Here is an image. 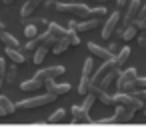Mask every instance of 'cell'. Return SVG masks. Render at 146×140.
<instances>
[{"instance_id":"cell-8","label":"cell","mask_w":146,"mask_h":140,"mask_svg":"<svg viewBox=\"0 0 146 140\" xmlns=\"http://www.w3.org/2000/svg\"><path fill=\"white\" fill-rule=\"evenodd\" d=\"M136 112H132V110H128V108H124V106H116V112H114V116H110L108 118V122L110 124H120V122H130L132 120V116H134Z\"/></svg>"},{"instance_id":"cell-25","label":"cell","mask_w":146,"mask_h":140,"mask_svg":"<svg viewBox=\"0 0 146 140\" xmlns=\"http://www.w3.org/2000/svg\"><path fill=\"white\" fill-rule=\"evenodd\" d=\"M36 26L38 24H32V22H26V26H24V36L30 40V38H36L38 36V32H36Z\"/></svg>"},{"instance_id":"cell-22","label":"cell","mask_w":146,"mask_h":140,"mask_svg":"<svg viewBox=\"0 0 146 140\" xmlns=\"http://www.w3.org/2000/svg\"><path fill=\"white\" fill-rule=\"evenodd\" d=\"M0 106L6 110V114H14V112L18 110V106H16V104H12L8 96H0Z\"/></svg>"},{"instance_id":"cell-19","label":"cell","mask_w":146,"mask_h":140,"mask_svg":"<svg viewBox=\"0 0 146 140\" xmlns=\"http://www.w3.org/2000/svg\"><path fill=\"white\" fill-rule=\"evenodd\" d=\"M114 58H116V62H118V68H122V66H124V62L130 58V46H122Z\"/></svg>"},{"instance_id":"cell-34","label":"cell","mask_w":146,"mask_h":140,"mask_svg":"<svg viewBox=\"0 0 146 140\" xmlns=\"http://www.w3.org/2000/svg\"><path fill=\"white\" fill-rule=\"evenodd\" d=\"M138 46L146 52V36H140V38H138Z\"/></svg>"},{"instance_id":"cell-41","label":"cell","mask_w":146,"mask_h":140,"mask_svg":"<svg viewBox=\"0 0 146 140\" xmlns=\"http://www.w3.org/2000/svg\"><path fill=\"white\" fill-rule=\"evenodd\" d=\"M144 116H146V112H144Z\"/></svg>"},{"instance_id":"cell-23","label":"cell","mask_w":146,"mask_h":140,"mask_svg":"<svg viewBox=\"0 0 146 140\" xmlns=\"http://www.w3.org/2000/svg\"><path fill=\"white\" fill-rule=\"evenodd\" d=\"M0 42H2L4 46H12V48H20V42L12 36V34H8V32H4L2 36H0Z\"/></svg>"},{"instance_id":"cell-32","label":"cell","mask_w":146,"mask_h":140,"mask_svg":"<svg viewBox=\"0 0 146 140\" xmlns=\"http://www.w3.org/2000/svg\"><path fill=\"white\" fill-rule=\"evenodd\" d=\"M130 94H134L136 98H140V100H146V88H138V90H132Z\"/></svg>"},{"instance_id":"cell-27","label":"cell","mask_w":146,"mask_h":140,"mask_svg":"<svg viewBox=\"0 0 146 140\" xmlns=\"http://www.w3.org/2000/svg\"><path fill=\"white\" fill-rule=\"evenodd\" d=\"M92 70H94V64H92V58H88L84 62V70H82V78H92Z\"/></svg>"},{"instance_id":"cell-15","label":"cell","mask_w":146,"mask_h":140,"mask_svg":"<svg viewBox=\"0 0 146 140\" xmlns=\"http://www.w3.org/2000/svg\"><path fill=\"white\" fill-rule=\"evenodd\" d=\"M4 54H6V58H8L10 62H14V64H22V62L26 60V58L22 56V52H20L18 48H12V46H6Z\"/></svg>"},{"instance_id":"cell-38","label":"cell","mask_w":146,"mask_h":140,"mask_svg":"<svg viewBox=\"0 0 146 140\" xmlns=\"http://www.w3.org/2000/svg\"><path fill=\"white\" fill-rule=\"evenodd\" d=\"M2 34H4V24L0 22V36H2Z\"/></svg>"},{"instance_id":"cell-29","label":"cell","mask_w":146,"mask_h":140,"mask_svg":"<svg viewBox=\"0 0 146 140\" xmlns=\"http://www.w3.org/2000/svg\"><path fill=\"white\" fill-rule=\"evenodd\" d=\"M106 16V8L98 6V8H90V18H102Z\"/></svg>"},{"instance_id":"cell-2","label":"cell","mask_w":146,"mask_h":140,"mask_svg":"<svg viewBox=\"0 0 146 140\" xmlns=\"http://www.w3.org/2000/svg\"><path fill=\"white\" fill-rule=\"evenodd\" d=\"M114 104L118 106H124V108H128V110H132V112H138V110H142V106H144V100H140V98H136L134 94H130V92H118L116 96H114Z\"/></svg>"},{"instance_id":"cell-37","label":"cell","mask_w":146,"mask_h":140,"mask_svg":"<svg viewBox=\"0 0 146 140\" xmlns=\"http://www.w3.org/2000/svg\"><path fill=\"white\" fill-rule=\"evenodd\" d=\"M116 2H118V8H124V6H126V2H128V0H116Z\"/></svg>"},{"instance_id":"cell-20","label":"cell","mask_w":146,"mask_h":140,"mask_svg":"<svg viewBox=\"0 0 146 140\" xmlns=\"http://www.w3.org/2000/svg\"><path fill=\"white\" fill-rule=\"evenodd\" d=\"M64 120H66V112L60 108V110L52 112V114L48 116V120H46V122H48V124H60V122H64Z\"/></svg>"},{"instance_id":"cell-35","label":"cell","mask_w":146,"mask_h":140,"mask_svg":"<svg viewBox=\"0 0 146 140\" xmlns=\"http://www.w3.org/2000/svg\"><path fill=\"white\" fill-rule=\"evenodd\" d=\"M74 2H98V4H104V2H110V0H74Z\"/></svg>"},{"instance_id":"cell-26","label":"cell","mask_w":146,"mask_h":140,"mask_svg":"<svg viewBox=\"0 0 146 140\" xmlns=\"http://www.w3.org/2000/svg\"><path fill=\"white\" fill-rule=\"evenodd\" d=\"M66 36H68V40H70V44H72V46H78V44L82 42V40H80V36H78V32H76V30H72V28H68V30H66Z\"/></svg>"},{"instance_id":"cell-36","label":"cell","mask_w":146,"mask_h":140,"mask_svg":"<svg viewBox=\"0 0 146 140\" xmlns=\"http://www.w3.org/2000/svg\"><path fill=\"white\" fill-rule=\"evenodd\" d=\"M116 50H118V44H116V42H112V44H110V52H112V54H114V52H116Z\"/></svg>"},{"instance_id":"cell-11","label":"cell","mask_w":146,"mask_h":140,"mask_svg":"<svg viewBox=\"0 0 146 140\" xmlns=\"http://www.w3.org/2000/svg\"><path fill=\"white\" fill-rule=\"evenodd\" d=\"M70 114H72V122L74 124H88V122H92L88 110L82 108V106H72L70 108Z\"/></svg>"},{"instance_id":"cell-24","label":"cell","mask_w":146,"mask_h":140,"mask_svg":"<svg viewBox=\"0 0 146 140\" xmlns=\"http://www.w3.org/2000/svg\"><path fill=\"white\" fill-rule=\"evenodd\" d=\"M48 48H50V46H40V48L34 50V64H42V62H44V58H46V54H48Z\"/></svg>"},{"instance_id":"cell-13","label":"cell","mask_w":146,"mask_h":140,"mask_svg":"<svg viewBox=\"0 0 146 140\" xmlns=\"http://www.w3.org/2000/svg\"><path fill=\"white\" fill-rule=\"evenodd\" d=\"M86 46H88V50H90V54H92V56H98V58H102V60H108V58H112V56H114V54L110 52V48H102V46L92 44V42H88Z\"/></svg>"},{"instance_id":"cell-33","label":"cell","mask_w":146,"mask_h":140,"mask_svg":"<svg viewBox=\"0 0 146 140\" xmlns=\"http://www.w3.org/2000/svg\"><path fill=\"white\" fill-rule=\"evenodd\" d=\"M44 10H46V12L56 10V0H46V2H44Z\"/></svg>"},{"instance_id":"cell-4","label":"cell","mask_w":146,"mask_h":140,"mask_svg":"<svg viewBox=\"0 0 146 140\" xmlns=\"http://www.w3.org/2000/svg\"><path fill=\"white\" fill-rule=\"evenodd\" d=\"M136 78H138L136 68H126V70H122V72L118 74V78H116L118 90H120V92H130V86H132V82H134Z\"/></svg>"},{"instance_id":"cell-9","label":"cell","mask_w":146,"mask_h":140,"mask_svg":"<svg viewBox=\"0 0 146 140\" xmlns=\"http://www.w3.org/2000/svg\"><path fill=\"white\" fill-rule=\"evenodd\" d=\"M140 8H142L140 0H130V2H128V8H126V14H124V20H122V26H120V28H124V26L132 24V20L138 16Z\"/></svg>"},{"instance_id":"cell-12","label":"cell","mask_w":146,"mask_h":140,"mask_svg":"<svg viewBox=\"0 0 146 140\" xmlns=\"http://www.w3.org/2000/svg\"><path fill=\"white\" fill-rule=\"evenodd\" d=\"M44 88H46V92L60 96V94L70 92V88H72V86H70V84H56L54 80H46V82H44Z\"/></svg>"},{"instance_id":"cell-30","label":"cell","mask_w":146,"mask_h":140,"mask_svg":"<svg viewBox=\"0 0 146 140\" xmlns=\"http://www.w3.org/2000/svg\"><path fill=\"white\" fill-rule=\"evenodd\" d=\"M138 88H146V78L138 76V78L132 82V86H130V92H132V90H138Z\"/></svg>"},{"instance_id":"cell-3","label":"cell","mask_w":146,"mask_h":140,"mask_svg":"<svg viewBox=\"0 0 146 140\" xmlns=\"http://www.w3.org/2000/svg\"><path fill=\"white\" fill-rule=\"evenodd\" d=\"M54 98H56V94L46 92V94H42V96H32V98H26V100L18 102L16 106H18V110H32V108H40V106H46V104L54 102Z\"/></svg>"},{"instance_id":"cell-39","label":"cell","mask_w":146,"mask_h":140,"mask_svg":"<svg viewBox=\"0 0 146 140\" xmlns=\"http://www.w3.org/2000/svg\"><path fill=\"white\" fill-rule=\"evenodd\" d=\"M0 116H6V110H4L2 106H0Z\"/></svg>"},{"instance_id":"cell-10","label":"cell","mask_w":146,"mask_h":140,"mask_svg":"<svg viewBox=\"0 0 146 140\" xmlns=\"http://www.w3.org/2000/svg\"><path fill=\"white\" fill-rule=\"evenodd\" d=\"M66 70H64V66H50V68H44V70H38L34 76L38 78V80H42V82H46V80H54L56 76H60V74H64Z\"/></svg>"},{"instance_id":"cell-1","label":"cell","mask_w":146,"mask_h":140,"mask_svg":"<svg viewBox=\"0 0 146 140\" xmlns=\"http://www.w3.org/2000/svg\"><path fill=\"white\" fill-rule=\"evenodd\" d=\"M56 12L70 14V16H74V18H90V8L84 6L82 2H72V4L56 2Z\"/></svg>"},{"instance_id":"cell-7","label":"cell","mask_w":146,"mask_h":140,"mask_svg":"<svg viewBox=\"0 0 146 140\" xmlns=\"http://www.w3.org/2000/svg\"><path fill=\"white\" fill-rule=\"evenodd\" d=\"M70 26L68 28H72V30H76L78 34L80 32H88V30H94L100 22H98V18H84L82 22H76V20H72V22H68Z\"/></svg>"},{"instance_id":"cell-18","label":"cell","mask_w":146,"mask_h":140,"mask_svg":"<svg viewBox=\"0 0 146 140\" xmlns=\"http://www.w3.org/2000/svg\"><path fill=\"white\" fill-rule=\"evenodd\" d=\"M36 88H44V82L42 80H38L36 76L34 78H30V80H24L22 84H20V90H36Z\"/></svg>"},{"instance_id":"cell-16","label":"cell","mask_w":146,"mask_h":140,"mask_svg":"<svg viewBox=\"0 0 146 140\" xmlns=\"http://www.w3.org/2000/svg\"><path fill=\"white\" fill-rule=\"evenodd\" d=\"M42 2H44V0H26L24 6H22V10H20V16H22V18H28V14H32L34 8L40 6Z\"/></svg>"},{"instance_id":"cell-17","label":"cell","mask_w":146,"mask_h":140,"mask_svg":"<svg viewBox=\"0 0 146 140\" xmlns=\"http://www.w3.org/2000/svg\"><path fill=\"white\" fill-rule=\"evenodd\" d=\"M70 46H72V44H70L68 36L64 34V36H62L60 40H56V42H54V46H52V52H54V54H62V52H66V50H68Z\"/></svg>"},{"instance_id":"cell-21","label":"cell","mask_w":146,"mask_h":140,"mask_svg":"<svg viewBox=\"0 0 146 140\" xmlns=\"http://www.w3.org/2000/svg\"><path fill=\"white\" fill-rule=\"evenodd\" d=\"M132 22L138 26V30H146V6H142V8H140L138 16H136Z\"/></svg>"},{"instance_id":"cell-6","label":"cell","mask_w":146,"mask_h":140,"mask_svg":"<svg viewBox=\"0 0 146 140\" xmlns=\"http://www.w3.org/2000/svg\"><path fill=\"white\" fill-rule=\"evenodd\" d=\"M118 24H120V12H112V14L108 16V20L104 22V26H102V38L108 40V38L114 34V30H116Z\"/></svg>"},{"instance_id":"cell-5","label":"cell","mask_w":146,"mask_h":140,"mask_svg":"<svg viewBox=\"0 0 146 140\" xmlns=\"http://www.w3.org/2000/svg\"><path fill=\"white\" fill-rule=\"evenodd\" d=\"M112 70H120V68H118V62H116V58H114V56H112V58H108V60H104V64H102V66L92 74V84H96V86H98V84L102 82V78H104L106 74H110Z\"/></svg>"},{"instance_id":"cell-40","label":"cell","mask_w":146,"mask_h":140,"mask_svg":"<svg viewBox=\"0 0 146 140\" xmlns=\"http://www.w3.org/2000/svg\"><path fill=\"white\" fill-rule=\"evenodd\" d=\"M2 2H4V4H12V2H14V0H2Z\"/></svg>"},{"instance_id":"cell-28","label":"cell","mask_w":146,"mask_h":140,"mask_svg":"<svg viewBox=\"0 0 146 140\" xmlns=\"http://www.w3.org/2000/svg\"><path fill=\"white\" fill-rule=\"evenodd\" d=\"M6 60L4 58H0V88H2V84H4V78H6Z\"/></svg>"},{"instance_id":"cell-31","label":"cell","mask_w":146,"mask_h":140,"mask_svg":"<svg viewBox=\"0 0 146 140\" xmlns=\"http://www.w3.org/2000/svg\"><path fill=\"white\" fill-rule=\"evenodd\" d=\"M14 80H16V68H14V66H10V68L6 70V78H4V82L12 84Z\"/></svg>"},{"instance_id":"cell-14","label":"cell","mask_w":146,"mask_h":140,"mask_svg":"<svg viewBox=\"0 0 146 140\" xmlns=\"http://www.w3.org/2000/svg\"><path fill=\"white\" fill-rule=\"evenodd\" d=\"M136 34H138V26H136L134 22L118 30V36H120L122 40H132V38H136Z\"/></svg>"}]
</instances>
